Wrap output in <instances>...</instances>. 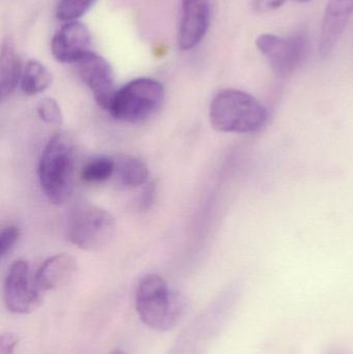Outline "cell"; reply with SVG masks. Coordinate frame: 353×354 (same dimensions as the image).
I'll return each mask as SVG.
<instances>
[{"instance_id":"6da1fadb","label":"cell","mask_w":353,"mask_h":354,"mask_svg":"<svg viewBox=\"0 0 353 354\" xmlns=\"http://www.w3.org/2000/svg\"><path fill=\"white\" fill-rule=\"evenodd\" d=\"M139 319L151 330L166 332L173 328L186 311L184 299L170 288L159 274L141 279L135 293Z\"/></svg>"},{"instance_id":"7a4b0ae2","label":"cell","mask_w":353,"mask_h":354,"mask_svg":"<svg viewBox=\"0 0 353 354\" xmlns=\"http://www.w3.org/2000/svg\"><path fill=\"white\" fill-rule=\"evenodd\" d=\"M209 120L213 128L219 132L250 134L267 124L269 112L250 93L224 89L211 101Z\"/></svg>"},{"instance_id":"3957f363","label":"cell","mask_w":353,"mask_h":354,"mask_svg":"<svg viewBox=\"0 0 353 354\" xmlns=\"http://www.w3.org/2000/svg\"><path fill=\"white\" fill-rule=\"evenodd\" d=\"M75 147L66 133L57 132L46 145L37 167L39 185L47 199L61 205L74 185Z\"/></svg>"},{"instance_id":"277c9868","label":"cell","mask_w":353,"mask_h":354,"mask_svg":"<svg viewBox=\"0 0 353 354\" xmlns=\"http://www.w3.org/2000/svg\"><path fill=\"white\" fill-rule=\"evenodd\" d=\"M164 97L165 91L159 81L135 79L115 91L108 111L120 122H140L160 109Z\"/></svg>"},{"instance_id":"5b68a950","label":"cell","mask_w":353,"mask_h":354,"mask_svg":"<svg viewBox=\"0 0 353 354\" xmlns=\"http://www.w3.org/2000/svg\"><path fill=\"white\" fill-rule=\"evenodd\" d=\"M115 230L114 216L95 204H79L73 208L68 216V239L84 251L103 249L112 241Z\"/></svg>"},{"instance_id":"8992f818","label":"cell","mask_w":353,"mask_h":354,"mask_svg":"<svg viewBox=\"0 0 353 354\" xmlns=\"http://www.w3.org/2000/svg\"><path fill=\"white\" fill-rule=\"evenodd\" d=\"M256 46L274 72L278 76L287 77L302 64L308 50V39L303 35L284 37L263 33L257 39Z\"/></svg>"},{"instance_id":"52a82bcc","label":"cell","mask_w":353,"mask_h":354,"mask_svg":"<svg viewBox=\"0 0 353 354\" xmlns=\"http://www.w3.org/2000/svg\"><path fill=\"white\" fill-rule=\"evenodd\" d=\"M44 293L37 288L35 277L25 260H17L8 268L3 285L6 309L14 314H29L39 309Z\"/></svg>"},{"instance_id":"ba28073f","label":"cell","mask_w":353,"mask_h":354,"mask_svg":"<svg viewBox=\"0 0 353 354\" xmlns=\"http://www.w3.org/2000/svg\"><path fill=\"white\" fill-rule=\"evenodd\" d=\"M75 64L81 80L93 93L95 102L108 111L116 91L114 73L109 62L90 51Z\"/></svg>"},{"instance_id":"9c48e42d","label":"cell","mask_w":353,"mask_h":354,"mask_svg":"<svg viewBox=\"0 0 353 354\" xmlns=\"http://www.w3.org/2000/svg\"><path fill=\"white\" fill-rule=\"evenodd\" d=\"M211 17V0H182L178 47L184 51L197 47L207 35Z\"/></svg>"},{"instance_id":"30bf717a","label":"cell","mask_w":353,"mask_h":354,"mask_svg":"<svg viewBox=\"0 0 353 354\" xmlns=\"http://www.w3.org/2000/svg\"><path fill=\"white\" fill-rule=\"evenodd\" d=\"M90 48V31L79 21L64 23L52 37V55L61 64H76Z\"/></svg>"},{"instance_id":"8fae6325","label":"cell","mask_w":353,"mask_h":354,"mask_svg":"<svg viewBox=\"0 0 353 354\" xmlns=\"http://www.w3.org/2000/svg\"><path fill=\"white\" fill-rule=\"evenodd\" d=\"M353 14V0H330L323 15L319 37V54L325 58L341 39Z\"/></svg>"},{"instance_id":"7c38bea8","label":"cell","mask_w":353,"mask_h":354,"mask_svg":"<svg viewBox=\"0 0 353 354\" xmlns=\"http://www.w3.org/2000/svg\"><path fill=\"white\" fill-rule=\"evenodd\" d=\"M77 272V262L70 254L60 253L46 259L35 274L37 288L45 293L64 286Z\"/></svg>"},{"instance_id":"4fadbf2b","label":"cell","mask_w":353,"mask_h":354,"mask_svg":"<svg viewBox=\"0 0 353 354\" xmlns=\"http://www.w3.org/2000/svg\"><path fill=\"white\" fill-rule=\"evenodd\" d=\"M22 66L18 53L10 39L2 44L0 55V86L2 99L14 93L22 77Z\"/></svg>"},{"instance_id":"5bb4252c","label":"cell","mask_w":353,"mask_h":354,"mask_svg":"<svg viewBox=\"0 0 353 354\" xmlns=\"http://www.w3.org/2000/svg\"><path fill=\"white\" fill-rule=\"evenodd\" d=\"M51 82L52 76L49 71L37 60H29L23 68L20 87L25 95H39L45 91Z\"/></svg>"},{"instance_id":"9a60e30c","label":"cell","mask_w":353,"mask_h":354,"mask_svg":"<svg viewBox=\"0 0 353 354\" xmlns=\"http://www.w3.org/2000/svg\"><path fill=\"white\" fill-rule=\"evenodd\" d=\"M115 163L118 179L126 187H140L149 180V169L138 158L124 156Z\"/></svg>"},{"instance_id":"2e32d148","label":"cell","mask_w":353,"mask_h":354,"mask_svg":"<svg viewBox=\"0 0 353 354\" xmlns=\"http://www.w3.org/2000/svg\"><path fill=\"white\" fill-rule=\"evenodd\" d=\"M115 169L116 163L110 158H93L85 164L81 171V177L85 183H103L115 174Z\"/></svg>"},{"instance_id":"e0dca14e","label":"cell","mask_w":353,"mask_h":354,"mask_svg":"<svg viewBox=\"0 0 353 354\" xmlns=\"http://www.w3.org/2000/svg\"><path fill=\"white\" fill-rule=\"evenodd\" d=\"M97 0H59L56 8V18L62 22H72L84 16Z\"/></svg>"},{"instance_id":"ac0fdd59","label":"cell","mask_w":353,"mask_h":354,"mask_svg":"<svg viewBox=\"0 0 353 354\" xmlns=\"http://www.w3.org/2000/svg\"><path fill=\"white\" fill-rule=\"evenodd\" d=\"M37 112L39 118L45 124L58 128L61 124L62 113L59 105L55 100L51 97H46L41 100L37 106Z\"/></svg>"},{"instance_id":"d6986e66","label":"cell","mask_w":353,"mask_h":354,"mask_svg":"<svg viewBox=\"0 0 353 354\" xmlns=\"http://www.w3.org/2000/svg\"><path fill=\"white\" fill-rule=\"evenodd\" d=\"M20 230L17 226H6L0 233V255L4 257L18 243Z\"/></svg>"},{"instance_id":"ffe728a7","label":"cell","mask_w":353,"mask_h":354,"mask_svg":"<svg viewBox=\"0 0 353 354\" xmlns=\"http://www.w3.org/2000/svg\"><path fill=\"white\" fill-rule=\"evenodd\" d=\"M19 345V337L15 333H3L0 337V354H15Z\"/></svg>"},{"instance_id":"44dd1931","label":"cell","mask_w":353,"mask_h":354,"mask_svg":"<svg viewBox=\"0 0 353 354\" xmlns=\"http://www.w3.org/2000/svg\"><path fill=\"white\" fill-rule=\"evenodd\" d=\"M286 0H252L253 10L259 14L271 12L281 8Z\"/></svg>"},{"instance_id":"7402d4cb","label":"cell","mask_w":353,"mask_h":354,"mask_svg":"<svg viewBox=\"0 0 353 354\" xmlns=\"http://www.w3.org/2000/svg\"><path fill=\"white\" fill-rule=\"evenodd\" d=\"M109 354H126V351H122L120 348H115L111 351Z\"/></svg>"},{"instance_id":"603a6c76","label":"cell","mask_w":353,"mask_h":354,"mask_svg":"<svg viewBox=\"0 0 353 354\" xmlns=\"http://www.w3.org/2000/svg\"><path fill=\"white\" fill-rule=\"evenodd\" d=\"M296 1H298V2H308V1H310V0H296Z\"/></svg>"}]
</instances>
